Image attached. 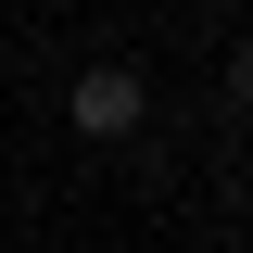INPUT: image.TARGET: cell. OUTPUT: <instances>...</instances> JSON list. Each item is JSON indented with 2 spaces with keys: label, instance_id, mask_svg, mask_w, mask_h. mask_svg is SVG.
<instances>
[{
  "label": "cell",
  "instance_id": "obj_1",
  "mask_svg": "<svg viewBox=\"0 0 253 253\" xmlns=\"http://www.w3.org/2000/svg\"><path fill=\"white\" fill-rule=\"evenodd\" d=\"M63 114H76V139H139V114H152V89H139V63H89Z\"/></svg>",
  "mask_w": 253,
  "mask_h": 253
},
{
  "label": "cell",
  "instance_id": "obj_2",
  "mask_svg": "<svg viewBox=\"0 0 253 253\" xmlns=\"http://www.w3.org/2000/svg\"><path fill=\"white\" fill-rule=\"evenodd\" d=\"M228 114H253V38L228 51Z\"/></svg>",
  "mask_w": 253,
  "mask_h": 253
}]
</instances>
